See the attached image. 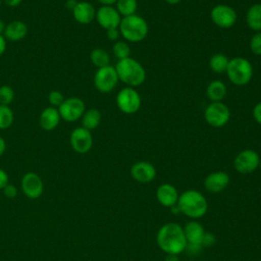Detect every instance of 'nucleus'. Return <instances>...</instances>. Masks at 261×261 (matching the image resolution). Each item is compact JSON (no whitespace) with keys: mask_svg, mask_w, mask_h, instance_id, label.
<instances>
[{"mask_svg":"<svg viewBox=\"0 0 261 261\" xmlns=\"http://www.w3.org/2000/svg\"><path fill=\"white\" fill-rule=\"evenodd\" d=\"M106 35H107V38L110 40V41H118V38L120 36V33H119V30L118 29H111V30H108L106 31Z\"/></svg>","mask_w":261,"mask_h":261,"instance_id":"obj_37","label":"nucleus"},{"mask_svg":"<svg viewBox=\"0 0 261 261\" xmlns=\"http://www.w3.org/2000/svg\"><path fill=\"white\" fill-rule=\"evenodd\" d=\"M202 249H203V247H202L201 244L187 243V246L185 248V252H187V254L190 255V256H197L198 254H200Z\"/></svg>","mask_w":261,"mask_h":261,"instance_id":"obj_33","label":"nucleus"},{"mask_svg":"<svg viewBox=\"0 0 261 261\" xmlns=\"http://www.w3.org/2000/svg\"><path fill=\"white\" fill-rule=\"evenodd\" d=\"M246 22L254 32H261V3L250 6L246 13Z\"/></svg>","mask_w":261,"mask_h":261,"instance_id":"obj_23","label":"nucleus"},{"mask_svg":"<svg viewBox=\"0 0 261 261\" xmlns=\"http://www.w3.org/2000/svg\"><path fill=\"white\" fill-rule=\"evenodd\" d=\"M249 47L254 55L261 56V32H257L251 37Z\"/></svg>","mask_w":261,"mask_h":261,"instance_id":"obj_31","label":"nucleus"},{"mask_svg":"<svg viewBox=\"0 0 261 261\" xmlns=\"http://www.w3.org/2000/svg\"><path fill=\"white\" fill-rule=\"evenodd\" d=\"M3 194L5 195L6 198L8 199H13L16 197L17 195V189L14 185L11 184H7L4 188H3Z\"/></svg>","mask_w":261,"mask_h":261,"instance_id":"obj_35","label":"nucleus"},{"mask_svg":"<svg viewBox=\"0 0 261 261\" xmlns=\"http://www.w3.org/2000/svg\"><path fill=\"white\" fill-rule=\"evenodd\" d=\"M164 261H179V258L175 254H166Z\"/></svg>","mask_w":261,"mask_h":261,"instance_id":"obj_42","label":"nucleus"},{"mask_svg":"<svg viewBox=\"0 0 261 261\" xmlns=\"http://www.w3.org/2000/svg\"><path fill=\"white\" fill-rule=\"evenodd\" d=\"M1 4H2V0H0V8H1Z\"/></svg>","mask_w":261,"mask_h":261,"instance_id":"obj_48","label":"nucleus"},{"mask_svg":"<svg viewBox=\"0 0 261 261\" xmlns=\"http://www.w3.org/2000/svg\"><path fill=\"white\" fill-rule=\"evenodd\" d=\"M69 143L73 151L79 154H86L88 153L93 146V136L91 130L80 126L75 127L69 137Z\"/></svg>","mask_w":261,"mask_h":261,"instance_id":"obj_12","label":"nucleus"},{"mask_svg":"<svg viewBox=\"0 0 261 261\" xmlns=\"http://www.w3.org/2000/svg\"><path fill=\"white\" fill-rule=\"evenodd\" d=\"M156 242L166 254L178 255L182 253L187 246L184 227L174 222L163 224L157 231Z\"/></svg>","mask_w":261,"mask_h":261,"instance_id":"obj_1","label":"nucleus"},{"mask_svg":"<svg viewBox=\"0 0 261 261\" xmlns=\"http://www.w3.org/2000/svg\"><path fill=\"white\" fill-rule=\"evenodd\" d=\"M200 261H205V260H200Z\"/></svg>","mask_w":261,"mask_h":261,"instance_id":"obj_49","label":"nucleus"},{"mask_svg":"<svg viewBox=\"0 0 261 261\" xmlns=\"http://www.w3.org/2000/svg\"><path fill=\"white\" fill-rule=\"evenodd\" d=\"M252 114H253V117L255 119V121L259 124H261V102L257 103L254 108H253V111H252Z\"/></svg>","mask_w":261,"mask_h":261,"instance_id":"obj_36","label":"nucleus"},{"mask_svg":"<svg viewBox=\"0 0 261 261\" xmlns=\"http://www.w3.org/2000/svg\"><path fill=\"white\" fill-rule=\"evenodd\" d=\"M167 4L169 5H175V4H178L181 0H164Z\"/></svg>","mask_w":261,"mask_h":261,"instance_id":"obj_47","label":"nucleus"},{"mask_svg":"<svg viewBox=\"0 0 261 261\" xmlns=\"http://www.w3.org/2000/svg\"><path fill=\"white\" fill-rule=\"evenodd\" d=\"M61 120L58 108L53 106H48L44 108L39 117L40 126L45 130L55 129Z\"/></svg>","mask_w":261,"mask_h":261,"instance_id":"obj_19","label":"nucleus"},{"mask_svg":"<svg viewBox=\"0 0 261 261\" xmlns=\"http://www.w3.org/2000/svg\"><path fill=\"white\" fill-rule=\"evenodd\" d=\"M116 105L124 114H134L139 111L142 105L140 94L135 88L125 87L116 96Z\"/></svg>","mask_w":261,"mask_h":261,"instance_id":"obj_6","label":"nucleus"},{"mask_svg":"<svg viewBox=\"0 0 261 261\" xmlns=\"http://www.w3.org/2000/svg\"><path fill=\"white\" fill-rule=\"evenodd\" d=\"M225 73L234 86H246L253 76V66L247 58L233 57L229 59Z\"/></svg>","mask_w":261,"mask_h":261,"instance_id":"obj_5","label":"nucleus"},{"mask_svg":"<svg viewBox=\"0 0 261 261\" xmlns=\"http://www.w3.org/2000/svg\"><path fill=\"white\" fill-rule=\"evenodd\" d=\"M118 81L115 67L112 65L98 68L94 75V86L101 93L111 92L116 87Z\"/></svg>","mask_w":261,"mask_h":261,"instance_id":"obj_8","label":"nucleus"},{"mask_svg":"<svg viewBox=\"0 0 261 261\" xmlns=\"http://www.w3.org/2000/svg\"><path fill=\"white\" fill-rule=\"evenodd\" d=\"M229 184V175L224 171H213L204 179L205 189L213 194L220 193L226 189Z\"/></svg>","mask_w":261,"mask_h":261,"instance_id":"obj_16","label":"nucleus"},{"mask_svg":"<svg viewBox=\"0 0 261 261\" xmlns=\"http://www.w3.org/2000/svg\"><path fill=\"white\" fill-rule=\"evenodd\" d=\"M61 119L67 122H74L82 118L86 111L85 102L79 97H69L64 99L62 104L58 107Z\"/></svg>","mask_w":261,"mask_h":261,"instance_id":"obj_9","label":"nucleus"},{"mask_svg":"<svg viewBox=\"0 0 261 261\" xmlns=\"http://www.w3.org/2000/svg\"><path fill=\"white\" fill-rule=\"evenodd\" d=\"M229 59L223 53H215L209 60V66L215 73H224L227 69Z\"/></svg>","mask_w":261,"mask_h":261,"instance_id":"obj_25","label":"nucleus"},{"mask_svg":"<svg viewBox=\"0 0 261 261\" xmlns=\"http://www.w3.org/2000/svg\"><path fill=\"white\" fill-rule=\"evenodd\" d=\"M7 47V41L3 35H0V56L5 52Z\"/></svg>","mask_w":261,"mask_h":261,"instance_id":"obj_39","label":"nucleus"},{"mask_svg":"<svg viewBox=\"0 0 261 261\" xmlns=\"http://www.w3.org/2000/svg\"><path fill=\"white\" fill-rule=\"evenodd\" d=\"M95 19L101 28L108 31L111 29H118L121 21V15L113 6H101L96 10Z\"/></svg>","mask_w":261,"mask_h":261,"instance_id":"obj_13","label":"nucleus"},{"mask_svg":"<svg viewBox=\"0 0 261 261\" xmlns=\"http://www.w3.org/2000/svg\"><path fill=\"white\" fill-rule=\"evenodd\" d=\"M212 22L220 29H229L234 25L238 19L236 10L226 4L215 5L210 11Z\"/></svg>","mask_w":261,"mask_h":261,"instance_id":"obj_10","label":"nucleus"},{"mask_svg":"<svg viewBox=\"0 0 261 261\" xmlns=\"http://www.w3.org/2000/svg\"><path fill=\"white\" fill-rule=\"evenodd\" d=\"M184 232L186 236L187 243L201 244L202 239L205 233V230H204L203 225L200 222H198L196 220H191L185 225Z\"/></svg>","mask_w":261,"mask_h":261,"instance_id":"obj_21","label":"nucleus"},{"mask_svg":"<svg viewBox=\"0 0 261 261\" xmlns=\"http://www.w3.org/2000/svg\"><path fill=\"white\" fill-rule=\"evenodd\" d=\"M112 52H113L114 56L118 60H121V59L129 57V55H130V48H129V46H128V44L126 42H124V41H116L113 44Z\"/></svg>","mask_w":261,"mask_h":261,"instance_id":"obj_29","label":"nucleus"},{"mask_svg":"<svg viewBox=\"0 0 261 261\" xmlns=\"http://www.w3.org/2000/svg\"><path fill=\"white\" fill-rule=\"evenodd\" d=\"M8 180H9V176H8L7 172L4 169L0 168V190H3V188L7 184H9Z\"/></svg>","mask_w":261,"mask_h":261,"instance_id":"obj_38","label":"nucleus"},{"mask_svg":"<svg viewBox=\"0 0 261 261\" xmlns=\"http://www.w3.org/2000/svg\"><path fill=\"white\" fill-rule=\"evenodd\" d=\"M5 28H6V23L4 22V20L0 19V35H3V33L5 31Z\"/></svg>","mask_w":261,"mask_h":261,"instance_id":"obj_46","label":"nucleus"},{"mask_svg":"<svg viewBox=\"0 0 261 261\" xmlns=\"http://www.w3.org/2000/svg\"><path fill=\"white\" fill-rule=\"evenodd\" d=\"M14 96V90L10 86L3 85L0 87V105L9 106L12 103Z\"/></svg>","mask_w":261,"mask_h":261,"instance_id":"obj_30","label":"nucleus"},{"mask_svg":"<svg viewBox=\"0 0 261 261\" xmlns=\"http://www.w3.org/2000/svg\"><path fill=\"white\" fill-rule=\"evenodd\" d=\"M155 166L148 161H138L130 167L132 177L141 184H148L156 177Z\"/></svg>","mask_w":261,"mask_h":261,"instance_id":"obj_15","label":"nucleus"},{"mask_svg":"<svg viewBox=\"0 0 261 261\" xmlns=\"http://www.w3.org/2000/svg\"><path fill=\"white\" fill-rule=\"evenodd\" d=\"M115 8L121 16H129L136 14L138 9L137 0H117L115 3Z\"/></svg>","mask_w":261,"mask_h":261,"instance_id":"obj_27","label":"nucleus"},{"mask_svg":"<svg viewBox=\"0 0 261 261\" xmlns=\"http://www.w3.org/2000/svg\"><path fill=\"white\" fill-rule=\"evenodd\" d=\"M76 3H77V1L76 0H67L66 1V7L68 8V9H70L71 11H72V9L74 8V6L76 5Z\"/></svg>","mask_w":261,"mask_h":261,"instance_id":"obj_44","label":"nucleus"},{"mask_svg":"<svg viewBox=\"0 0 261 261\" xmlns=\"http://www.w3.org/2000/svg\"><path fill=\"white\" fill-rule=\"evenodd\" d=\"M170 210H171L172 214H178V213H180V210H179V207L177 206V204H175V205H173L172 207H170Z\"/></svg>","mask_w":261,"mask_h":261,"instance_id":"obj_45","label":"nucleus"},{"mask_svg":"<svg viewBox=\"0 0 261 261\" xmlns=\"http://www.w3.org/2000/svg\"><path fill=\"white\" fill-rule=\"evenodd\" d=\"M226 95V86L219 80H214L206 88V96L211 102H220Z\"/></svg>","mask_w":261,"mask_h":261,"instance_id":"obj_22","label":"nucleus"},{"mask_svg":"<svg viewBox=\"0 0 261 261\" xmlns=\"http://www.w3.org/2000/svg\"><path fill=\"white\" fill-rule=\"evenodd\" d=\"M216 243V237L212 232H205L202 239V247H212Z\"/></svg>","mask_w":261,"mask_h":261,"instance_id":"obj_34","label":"nucleus"},{"mask_svg":"<svg viewBox=\"0 0 261 261\" xmlns=\"http://www.w3.org/2000/svg\"><path fill=\"white\" fill-rule=\"evenodd\" d=\"M177 206L180 213L192 219L203 217L208 210L206 198L199 191L188 190L178 196Z\"/></svg>","mask_w":261,"mask_h":261,"instance_id":"obj_2","label":"nucleus"},{"mask_svg":"<svg viewBox=\"0 0 261 261\" xmlns=\"http://www.w3.org/2000/svg\"><path fill=\"white\" fill-rule=\"evenodd\" d=\"M48 101H49L51 106L58 108L62 104V102L64 101V96L60 91L53 90L48 95Z\"/></svg>","mask_w":261,"mask_h":261,"instance_id":"obj_32","label":"nucleus"},{"mask_svg":"<svg viewBox=\"0 0 261 261\" xmlns=\"http://www.w3.org/2000/svg\"><path fill=\"white\" fill-rule=\"evenodd\" d=\"M2 1L9 7H16L22 2V0H2Z\"/></svg>","mask_w":261,"mask_h":261,"instance_id":"obj_40","label":"nucleus"},{"mask_svg":"<svg viewBox=\"0 0 261 261\" xmlns=\"http://www.w3.org/2000/svg\"><path fill=\"white\" fill-rule=\"evenodd\" d=\"M118 30L120 36H122V38L127 42L132 43H139L143 41L149 32L147 21L138 14L122 17Z\"/></svg>","mask_w":261,"mask_h":261,"instance_id":"obj_4","label":"nucleus"},{"mask_svg":"<svg viewBox=\"0 0 261 261\" xmlns=\"http://www.w3.org/2000/svg\"><path fill=\"white\" fill-rule=\"evenodd\" d=\"M90 60L97 68L110 65V55L102 48L93 49L90 53Z\"/></svg>","mask_w":261,"mask_h":261,"instance_id":"obj_26","label":"nucleus"},{"mask_svg":"<svg viewBox=\"0 0 261 261\" xmlns=\"http://www.w3.org/2000/svg\"><path fill=\"white\" fill-rule=\"evenodd\" d=\"M114 67L118 75V80L124 83L127 87H139L146 80V70L144 66L130 56L118 60Z\"/></svg>","mask_w":261,"mask_h":261,"instance_id":"obj_3","label":"nucleus"},{"mask_svg":"<svg viewBox=\"0 0 261 261\" xmlns=\"http://www.w3.org/2000/svg\"><path fill=\"white\" fill-rule=\"evenodd\" d=\"M72 15L79 23L89 24L95 19L96 9L93 4L88 1H77L72 9Z\"/></svg>","mask_w":261,"mask_h":261,"instance_id":"obj_17","label":"nucleus"},{"mask_svg":"<svg viewBox=\"0 0 261 261\" xmlns=\"http://www.w3.org/2000/svg\"><path fill=\"white\" fill-rule=\"evenodd\" d=\"M96 1L102 4V6H112L113 4L116 3L117 0H96Z\"/></svg>","mask_w":261,"mask_h":261,"instance_id":"obj_41","label":"nucleus"},{"mask_svg":"<svg viewBox=\"0 0 261 261\" xmlns=\"http://www.w3.org/2000/svg\"><path fill=\"white\" fill-rule=\"evenodd\" d=\"M14 120V114L7 105H0V129L9 128Z\"/></svg>","mask_w":261,"mask_h":261,"instance_id":"obj_28","label":"nucleus"},{"mask_svg":"<svg viewBox=\"0 0 261 261\" xmlns=\"http://www.w3.org/2000/svg\"><path fill=\"white\" fill-rule=\"evenodd\" d=\"M206 122L212 127L224 126L230 118V110L223 102H211L204 111Z\"/></svg>","mask_w":261,"mask_h":261,"instance_id":"obj_7","label":"nucleus"},{"mask_svg":"<svg viewBox=\"0 0 261 261\" xmlns=\"http://www.w3.org/2000/svg\"><path fill=\"white\" fill-rule=\"evenodd\" d=\"M21 191L30 199H38L44 191V185L41 177L35 172H27L20 181Z\"/></svg>","mask_w":261,"mask_h":261,"instance_id":"obj_14","label":"nucleus"},{"mask_svg":"<svg viewBox=\"0 0 261 261\" xmlns=\"http://www.w3.org/2000/svg\"><path fill=\"white\" fill-rule=\"evenodd\" d=\"M102 119L101 112L96 108H90L86 109L82 116V124L83 127L92 130L99 126Z\"/></svg>","mask_w":261,"mask_h":261,"instance_id":"obj_24","label":"nucleus"},{"mask_svg":"<svg viewBox=\"0 0 261 261\" xmlns=\"http://www.w3.org/2000/svg\"><path fill=\"white\" fill-rule=\"evenodd\" d=\"M260 165L259 154L252 149H245L241 151L233 160L234 169L239 173L248 174L255 171Z\"/></svg>","mask_w":261,"mask_h":261,"instance_id":"obj_11","label":"nucleus"},{"mask_svg":"<svg viewBox=\"0 0 261 261\" xmlns=\"http://www.w3.org/2000/svg\"><path fill=\"white\" fill-rule=\"evenodd\" d=\"M28 34V25L22 20H11L6 23L5 31L3 33L6 41L17 42L22 40Z\"/></svg>","mask_w":261,"mask_h":261,"instance_id":"obj_20","label":"nucleus"},{"mask_svg":"<svg viewBox=\"0 0 261 261\" xmlns=\"http://www.w3.org/2000/svg\"><path fill=\"white\" fill-rule=\"evenodd\" d=\"M178 193L175 187L171 184H162L156 190V199L164 207L170 208L177 204Z\"/></svg>","mask_w":261,"mask_h":261,"instance_id":"obj_18","label":"nucleus"},{"mask_svg":"<svg viewBox=\"0 0 261 261\" xmlns=\"http://www.w3.org/2000/svg\"><path fill=\"white\" fill-rule=\"evenodd\" d=\"M5 150H6V142L2 137H0V157L4 154Z\"/></svg>","mask_w":261,"mask_h":261,"instance_id":"obj_43","label":"nucleus"}]
</instances>
